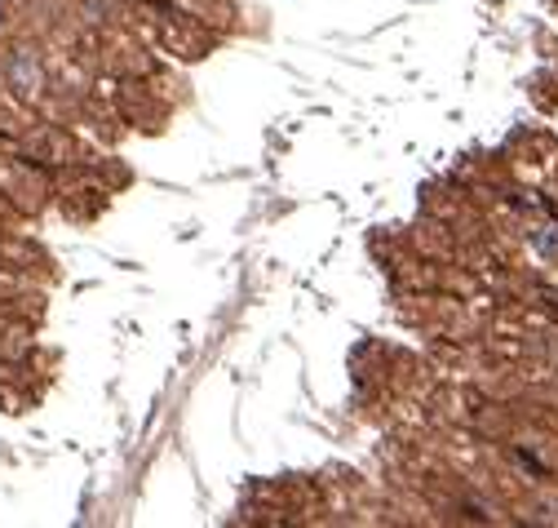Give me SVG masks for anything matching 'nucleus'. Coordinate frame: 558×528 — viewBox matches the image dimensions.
Returning <instances> with one entry per match:
<instances>
[{"label": "nucleus", "mask_w": 558, "mask_h": 528, "mask_svg": "<svg viewBox=\"0 0 558 528\" xmlns=\"http://www.w3.org/2000/svg\"><path fill=\"white\" fill-rule=\"evenodd\" d=\"M10 32V0H0V36Z\"/></svg>", "instance_id": "7ed1b4c3"}, {"label": "nucleus", "mask_w": 558, "mask_h": 528, "mask_svg": "<svg viewBox=\"0 0 558 528\" xmlns=\"http://www.w3.org/2000/svg\"><path fill=\"white\" fill-rule=\"evenodd\" d=\"M527 249L541 257V262H558V223H536L527 231Z\"/></svg>", "instance_id": "f03ea898"}, {"label": "nucleus", "mask_w": 558, "mask_h": 528, "mask_svg": "<svg viewBox=\"0 0 558 528\" xmlns=\"http://www.w3.org/2000/svg\"><path fill=\"white\" fill-rule=\"evenodd\" d=\"M5 81H10V89H14V94L36 98V94H40V85H45L40 53H36V49H27V45L10 49V53H5Z\"/></svg>", "instance_id": "f257e3e1"}]
</instances>
